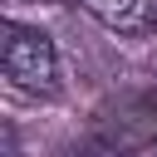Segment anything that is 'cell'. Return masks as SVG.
I'll use <instances>...</instances> for the list:
<instances>
[{"instance_id":"6da1fadb","label":"cell","mask_w":157,"mask_h":157,"mask_svg":"<svg viewBox=\"0 0 157 157\" xmlns=\"http://www.w3.org/2000/svg\"><path fill=\"white\" fill-rule=\"evenodd\" d=\"M0 64H5V78L29 93V98H59L64 88V69H59V49L44 29L34 25H20L10 20L5 25V49H0Z\"/></svg>"},{"instance_id":"7a4b0ae2","label":"cell","mask_w":157,"mask_h":157,"mask_svg":"<svg viewBox=\"0 0 157 157\" xmlns=\"http://www.w3.org/2000/svg\"><path fill=\"white\" fill-rule=\"evenodd\" d=\"M108 34L123 39H147L157 34V0H78Z\"/></svg>"},{"instance_id":"3957f363","label":"cell","mask_w":157,"mask_h":157,"mask_svg":"<svg viewBox=\"0 0 157 157\" xmlns=\"http://www.w3.org/2000/svg\"><path fill=\"white\" fill-rule=\"evenodd\" d=\"M69 157H137V152L118 147L113 137H83V142H74V147H69Z\"/></svg>"},{"instance_id":"277c9868","label":"cell","mask_w":157,"mask_h":157,"mask_svg":"<svg viewBox=\"0 0 157 157\" xmlns=\"http://www.w3.org/2000/svg\"><path fill=\"white\" fill-rule=\"evenodd\" d=\"M137 157H157V137H147V142H142V152H137Z\"/></svg>"},{"instance_id":"5b68a950","label":"cell","mask_w":157,"mask_h":157,"mask_svg":"<svg viewBox=\"0 0 157 157\" xmlns=\"http://www.w3.org/2000/svg\"><path fill=\"white\" fill-rule=\"evenodd\" d=\"M49 5H64V0H49Z\"/></svg>"}]
</instances>
